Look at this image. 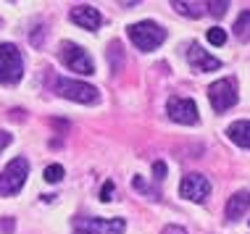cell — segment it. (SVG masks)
I'll list each match as a JSON object with an SVG mask.
<instances>
[{"label":"cell","mask_w":250,"mask_h":234,"mask_svg":"<svg viewBox=\"0 0 250 234\" xmlns=\"http://www.w3.org/2000/svg\"><path fill=\"white\" fill-rule=\"evenodd\" d=\"M24 77V58L16 45L0 42V82L3 84H16Z\"/></svg>","instance_id":"6da1fadb"},{"label":"cell","mask_w":250,"mask_h":234,"mask_svg":"<svg viewBox=\"0 0 250 234\" xmlns=\"http://www.w3.org/2000/svg\"><path fill=\"white\" fill-rule=\"evenodd\" d=\"M129 39L140 50H155L166 39V29L155 21H137L129 26Z\"/></svg>","instance_id":"7a4b0ae2"},{"label":"cell","mask_w":250,"mask_h":234,"mask_svg":"<svg viewBox=\"0 0 250 234\" xmlns=\"http://www.w3.org/2000/svg\"><path fill=\"white\" fill-rule=\"evenodd\" d=\"M29 174V160L26 158H13L3 171H0V195H16L26 182Z\"/></svg>","instance_id":"3957f363"},{"label":"cell","mask_w":250,"mask_h":234,"mask_svg":"<svg viewBox=\"0 0 250 234\" xmlns=\"http://www.w3.org/2000/svg\"><path fill=\"white\" fill-rule=\"evenodd\" d=\"M56 92L61 98H69V100H77V103H98L100 100V92L98 87L87 84V82H74V79H56Z\"/></svg>","instance_id":"277c9868"},{"label":"cell","mask_w":250,"mask_h":234,"mask_svg":"<svg viewBox=\"0 0 250 234\" xmlns=\"http://www.w3.org/2000/svg\"><path fill=\"white\" fill-rule=\"evenodd\" d=\"M208 98H211V105L216 113H224L229 111L234 103H237V82L234 79H219L208 87Z\"/></svg>","instance_id":"5b68a950"},{"label":"cell","mask_w":250,"mask_h":234,"mask_svg":"<svg viewBox=\"0 0 250 234\" xmlns=\"http://www.w3.org/2000/svg\"><path fill=\"white\" fill-rule=\"evenodd\" d=\"M61 61L69 66L71 71H77V74H95V63H92L90 53L84 48H79L77 42H63L61 45Z\"/></svg>","instance_id":"8992f818"},{"label":"cell","mask_w":250,"mask_h":234,"mask_svg":"<svg viewBox=\"0 0 250 234\" xmlns=\"http://www.w3.org/2000/svg\"><path fill=\"white\" fill-rule=\"evenodd\" d=\"M124 218H79L77 234H124Z\"/></svg>","instance_id":"52a82bcc"},{"label":"cell","mask_w":250,"mask_h":234,"mask_svg":"<svg viewBox=\"0 0 250 234\" xmlns=\"http://www.w3.org/2000/svg\"><path fill=\"white\" fill-rule=\"evenodd\" d=\"M166 113L177 124H198V105H195V100H190V98H179V95L168 98Z\"/></svg>","instance_id":"ba28073f"},{"label":"cell","mask_w":250,"mask_h":234,"mask_svg":"<svg viewBox=\"0 0 250 234\" xmlns=\"http://www.w3.org/2000/svg\"><path fill=\"white\" fill-rule=\"evenodd\" d=\"M208 192H211V182L203 174H187L179 184V195L185 200H192V203H203Z\"/></svg>","instance_id":"9c48e42d"},{"label":"cell","mask_w":250,"mask_h":234,"mask_svg":"<svg viewBox=\"0 0 250 234\" xmlns=\"http://www.w3.org/2000/svg\"><path fill=\"white\" fill-rule=\"evenodd\" d=\"M187 61H190L192 71H200V74H206V71H216V69H221V61H219V58L208 56V53L203 50L198 42H192L190 48H187Z\"/></svg>","instance_id":"30bf717a"},{"label":"cell","mask_w":250,"mask_h":234,"mask_svg":"<svg viewBox=\"0 0 250 234\" xmlns=\"http://www.w3.org/2000/svg\"><path fill=\"white\" fill-rule=\"evenodd\" d=\"M71 21L79 24L82 29L95 32L98 26L103 24V16H100L98 8H92V5H74V8H71Z\"/></svg>","instance_id":"8fae6325"},{"label":"cell","mask_w":250,"mask_h":234,"mask_svg":"<svg viewBox=\"0 0 250 234\" xmlns=\"http://www.w3.org/2000/svg\"><path fill=\"white\" fill-rule=\"evenodd\" d=\"M227 135H229V139H232L234 145L250 150V121H234V124H229Z\"/></svg>","instance_id":"7c38bea8"},{"label":"cell","mask_w":250,"mask_h":234,"mask_svg":"<svg viewBox=\"0 0 250 234\" xmlns=\"http://www.w3.org/2000/svg\"><path fill=\"white\" fill-rule=\"evenodd\" d=\"M250 205V195H245V192H237V195L229 197V205H227V216L229 218H240L242 211H245Z\"/></svg>","instance_id":"4fadbf2b"},{"label":"cell","mask_w":250,"mask_h":234,"mask_svg":"<svg viewBox=\"0 0 250 234\" xmlns=\"http://www.w3.org/2000/svg\"><path fill=\"white\" fill-rule=\"evenodd\" d=\"M234 37L240 42H250V11H242L234 21Z\"/></svg>","instance_id":"5bb4252c"},{"label":"cell","mask_w":250,"mask_h":234,"mask_svg":"<svg viewBox=\"0 0 250 234\" xmlns=\"http://www.w3.org/2000/svg\"><path fill=\"white\" fill-rule=\"evenodd\" d=\"M171 5L182 13V16H192V19L203 16V8H206V3H187V0H174Z\"/></svg>","instance_id":"9a60e30c"},{"label":"cell","mask_w":250,"mask_h":234,"mask_svg":"<svg viewBox=\"0 0 250 234\" xmlns=\"http://www.w3.org/2000/svg\"><path fill=\"white\" fill-rule=\"evenodd\" d=\"M61 176H63V166L53 163V166H48V169H45V182L56 184V182H61Z\"/></svg>","instance_id":"2e32d148"},{"label":"cell","mask_w":250,"mask_h":234,"mask_svg":"<svg viewBox=\"0 0 250 234\" xmlns=\"http://www.w3.org/2000/svg\"><path fill=\"white\" fill-rule=\"evenodd\" d=\"M208 42H211V45H224L227 42V32L224 29H221V26H213V29H208Z\"/></svg>","instance_id":"e0dca14e"},{"label":"cell","mask_w":250,"mask_h":234,"mask_svg":"<svg viewBox=\"0 0 250 234\" xmlns=\"http://www.w3.org/2000/svg\"><path fill=\"white\" fill-rule=\"evenodd\" d=\"M206 8H208V13H211V16H224L227 13V8H229V3L227 0H216V3H206Z\"/></svg>","instance_id":"ac0fdd59"},{"label":"cell","mask_w":250,"mask_h":234,"mask_svg":"<svg viewBox=\"0 0 250 234\" xmlns=\"http://www.w3.org/2000/svg\"><path fill=\"white\" fill-rule=\"evenodd\" d=\"M113 190H116V184H113V182H105L103 187H100V200H103V203H108V200L113 197Z\"/></svg>","instance_id":"d6986e66"},{"label":"cell","mask_w":250,"mask_h":234,"mask_svg":"<svg viewBox=\"0 0 250 234\" xmlns=\"http://www.w3.org/2000/svg\"><path fill=\"white\" fill-rule=\"evenodd\" d=\"M153 171H155V179H164L166 176V163H161V160H158V163L153 166Z\"/></svg>","instance_id":"ffe728a7"},{"label":"cell","mask_w":250,"mask_h":234,"mask_svg":"<svg viewBox=\"0 0 250 234\" xmlns=\"http://www.w3.org/2000/svg\"><path fill=\"white\" fill-rule=\"evenodd\" d=\"M8 145H11V135H8V132H0V153L8 148Z\"/></svg>","instance_id":"44dd1931"},{"label":"cell","mask_w":250,"mask_h":234,"mask_svg":"<svg viewBox=\"0 0 250 234\" xmlns=\"http://www.w3.org/2000/svg\"><path fill=\"white\" fill-rule=\"evenodd\" d=\"M164 234H187V232L182 229V226H166V229H164Z\"/></svg>","instance_id":"7402d4cb"}]
</instances>
